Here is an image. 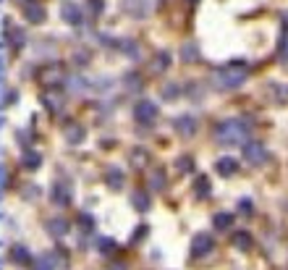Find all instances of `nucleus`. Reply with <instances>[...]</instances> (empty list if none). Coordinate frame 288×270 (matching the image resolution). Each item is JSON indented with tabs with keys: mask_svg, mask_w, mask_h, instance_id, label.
I'll use <instances>...</instances> for the list:
<instances>
[{
	"mask_svg": "<svg viewBox=\"0 0 288 270\" xmlns=\"http://www.w3.org/2000/svg\"><path fill=\"white\" fill-rule=\"evenodd\" d=\"M175 129L189 137V134H194V129H196V121L191 116H181V118H175Z\"/></svg>",
	"mask_w": 288,
	"mask_h": 270,
	"instance_id": "obj_6",
	"label": "nucleus"
},
{
	"mask_svg": "<svg viewBox=\"0 0 288 270\" xmlns=\"http://www.w3.org/2000/svg\"><path fill=\"white\" fill-rule=\"evenodd\" d=\"M24 163H27L29 168H37V165H39V155H34V152H27V155H24Z\"/></svg>",
	"mask_w": 288,
	"mask_h": 270,
	"instance_id": "obj_15",
	"label": "nucleus"
},
{
	"mask_svg": "<svg viewBox=\"0 0 288 270\" xmlns=\"http://www.w3.org/2000/svg\"><path fill=\"white\" fill-rule=\"evenodd\" d=\"M24 13H27V21H34V24H37V21H42V16H45L37 3H27L24 6Z\"/></svg>",
	"mask_w": 288,
	"mask_h": 270,
	"instance_id": "obj_8",
	"label": "nucleus"
},
{
	"mask_svg": "<svg viewBox=\"0 0 288 270\" xmlns=\"http://www.w3.org/2000/svg\"><path fill=\"white\" fill-rule=\"evenodd\" d=\"M228 223H231L228 215H220V218H217V226H228Z\"/></svg>",
	"mask_w": 288,
	"mask_h": 270,
	"instance_id": "obj_19",
	"label": "nucleus"
},
{
	"mask_svg": "<svg viewBox=\"0 0 288 270\" xmlns=\"http://www.w3.org/2000/svg\"><path fill=\"white\" fill-rule=\"evenodd\" d=\"M196 192H199V197H207V192H210V181H207V178H199V181H196Z\"/></svg>",
	"mask_w": 288,
	"mask_h": 270,
	"instance_id": "obj_14",
	"label": "nucleus"
},
{
	"mask_svg": "<svg viewBox=\"0 0 288 270\" xmlns=\"http://www.w3.org/2000/svg\"><path fill=\"white\" fill-rule=\"evenodd\" d=\"M134 118H137L139 123H152L154 118H158V108H154L149 100H142V102L137 105V110H134Z\"/></svg>",
	"mask_w": 288,
	"mask_h": 270,
	"instance_id": "obj_4",
	"label": "nucleus"
},
{
	"mask_svg": "<svg viewBox=\"0 0 288 270\" xmlns=\"http://www.w3.org/2000/svg\"><path fill=\"white\" fill-rule=\"evenodd\" d=\"M63 18L71 21V24H79V21H81V13H79V8H76L74 3H69V6H63Z\"/></svg>",
	"mask_w": 288,
	"mask_h": 270,
	"instance_id": "obj_9",
	"label": "nucleus"
},
{
	"mask_svg": "<svg viewBox=\"0 0 288 270\" xmlns=\"http://www.w3.org/2000/svg\"><path fill=\"white\" fill-rule=\"evenodd\" d=\"M107 184L113 186V189H118V186L123 184V176H121V171H110V173H107Z\"/></svg>",
	"mask_w": 288,
	"mask_h": 270,
	"instance_id": "obj_11",
	"label": "nucleus"
},
{
	"mask_svg": "<svg viewBox=\"0 0 288 270\" xmlns=\"http://www.w3.org/2000/svg\"><path fill=\"white\" fill-rule=\"evenodd\" d=\"M247 74H249L247 66L233 63V66L220 69V71L215 74V81H217V87H223V89H236V87H241L243 81H247Z\"/></svg>",
	"mask_w": 288,
	"mask_h": 270,
	"instance_id": "obj_2",
	"label": "nucleus"
},
{
	"mask_svg": "<svg viewBox=\"0 0 288 270\" xmlns=\"http://www.w3.org/2000/svg\"><path fill=\"white\" fill-rule=\"evenodd\" d=\"M236 168H238V165H236L233 157H220V160H217V171L223 173V176H233Z\"/></svg>",
	"mask_w": 288,
	"mask_h": 270,
	"instance_id": "obj_7",
	"label": "nucleus"
},
{
	"mask_svg": "<svg viewBox=\"0 0 288 270\" xmlns=\"http://www.w3.org/2000/svg\"><path fill=\"white\" fill-rule=\"evenodd\" d=\"M215 137H217L220 144H243L249 137V126L241 118H231V121H223L217 126Z\"/></svg>",
	"mask_w": 288,
	"mask_h": 270,
	"instance_id": "obj_1",
	"label": "nucleus"
},
{
	"mask_svg": "<svg viewBox=\"0 0 288 270\" xmlns=\"http://www.w3.org/2000/svg\"><path fill=\"white\" fill-rule=\"evenodd\" d=\"M181 58H184V60H196V58H199L196 45H186V48L181 50Z\"/></svg>",
	"mask_w": 288,
	"mask_h": 270,
	"instance_id": "obj_10",
	"label": "nucleus"
},
{
	"mask_svg": "<svg viewBox=\"0 0 288 270\" xmlns=\"http://www.w3.org/2000/svg\"><path fill=\"white\" fill-rule=\"evenodd\" d=\"M280 58L283 60H288V34L283 37V42H280Z\"/></svg>",
	"mask_w": 288,
	"mask_h": 270,
	"instance_id": "obj_18",
	"label": "nucleus"
},
{
	"mask_svg": "<svg viewBox=\"0 0 288 270\" xmlns=\"http://www.w3.org/2000/svg\"><path fill=\"white\" fill-rule=\"evenodd\" d=\"M65 137H69L71 142H81V139H84V134H81V129H79V126H71L69 131H65Z\"/></svg>",
	"mask_w": 288,
	"mask_h": 270,
	"instance_id": "obj_12",
	"label": "nucleus"
},
{
	"mask_svg": "<svg viewBox=\"0 0 288 270\" xmlns=\"http://www.w3.org/2000/svg\"><path fill=\"white\" fill-rule=\"evenodd\" d=\"M126 11L131 16H147L152 11V3H142V0H126Z\"/></svg>",
	"mask_w": 288,
	"mask_h": 270,
	"instance_id": "obj_5",
	"label": "nucleus"
},
{
	"mask_svg": "<svg viewBox=\"0 0 288 270\" xmlns=\"http://www.w3.org/2000/svg\"><path fill=\"white\" fill-rule=\"evenodd\" d=\"M163 95H165V100H175V97H179V87H173V84H170V87H165V92H163Z\"/></svg>",
	"mask_w": 288,
	"mask_h": 270,
	"instance_id": "obj_17",
	"label": "nucleus"
},
{
	"mask_svg": "<svg viewBox=\"0 0 288 270\" xmlns=\"http://www.w3.org/2000/svg\"><path fill=\"white\" fill-rule=\"evenodd\" d=\"M243 160L249 165H262L268 160V150H264L262 142H247V147H243Z\"/></svg>",
	"mask_w": 288,
	"mask_h": 270,
	"instance_id": "obj_3",
	"label": "nucleus"
},
{
	"mask_svg": "<svg viewBox=\"0 0 288 270\" xmlns=\"http://www.w3.org/2000/svg\"><path fill=\"white\" fill-rule=\"evenodd\" d=\"M134 205H137L139 210H144V207H147V197H144L142 192H137V194H134Z\"/></svg>",
	"mask_w": 288,
	"mask_h": 270,
	"instance_id": "obj_16",
	"label": "nucleus"
},
{
	"mask_svg": "<svg viewBox=\"0 0 288 270\" xmlns=\"http://www.w3.org/2000/svg\"><path fill=\"white\" fill-rule=\"evenodd\" d=\"M168 53H160L158 58H154V71H165V66H168Z\"/></svg>",
	"mask_w": 288,
	"mask_h": 270,
	"instance_id": "obj_13",
	"label": "nucleus"
}]
</instances>
